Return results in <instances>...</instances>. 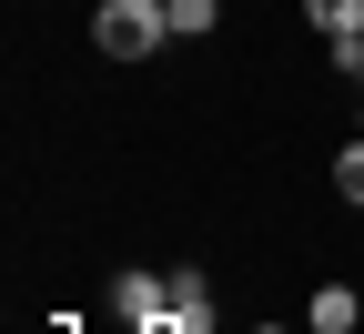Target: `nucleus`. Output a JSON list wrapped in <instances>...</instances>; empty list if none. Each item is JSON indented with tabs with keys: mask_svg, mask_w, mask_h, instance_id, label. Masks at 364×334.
<instances>
[{
	"mask_svg": "<svg viewBox=\"0 0 364 334\" xmlns=\"http://www.w3.org/2000/svg\"><path fill=\"white\" fill-rule=\"evenodd\" d=\"M162 11H172V31H182V41H203V31L223 21V0H162Z\"/></svg>",
	"mask_w": 364,
	"mask_h": 334,
	"instance_id": "6",
	"label": "nucleus"
},
{
	"mask_svg": "<svg viewBox=\"0 0 364 334\" xmlns=\"http://www.w3.org/2000/svg\"><path fill=\"white\" fill-rule=\"evenodd\" d=\"M334 193H344V203H364V132L334 152Z\"/></svg>",
	"mask_w": 364,
	"mask_h": 334,
	"instance_id": "7",
	"label": "nucleus"
},
{
	"mask_svg": "<svg viewBox=\"0 0 364 334\" xmlns=\"http://www.w3.org/2000/svg\"><path fill=\"white\" fill-rule=\"evenodd\" d=\"M91 41H102L112 61H152L172 41V11L162 0H102V11H91Z\"/></svg>",
	"mask_w": 364,
	"mask_h": 334,
	"instance_id": "1",
	"label": "nucleus"
},
{
	"mask_svg": "<svg viewBox=\"0 0 364 334\" xmlns=\"http://www.w3.org/2000/svg\"><path fill=\"white\" fill-rule=\"evenodd\" d=\"M112 324H132V334H142V324H172V273H122L112 283Z\"/></svg>",
	"mask_w": 364,
	"mask_h": 334,
	"instance_id": "2",
	"label": "nucleus"
},
{
	"mask_svg": "<svg viewBox=\"0 0 364 334\" xmlns=\"http://www.w3.org/2000/svg\"><path fill=\"white\" fill-rule=\"evenodd\" d=\"M142 334H182V324H142Z\"/></svg>",
	"mask_w": 364,
	"mask_h": 334,
	"instance_id": "9",
	"label": "nucleus"
},
{
	"mask_svg": "<svg viewBox=\"0 0 364 334\" xmlns=\"http://www.w3.org/2000/svg\"><path fill=\"white\" fill-rule=\"evenodd\" d=\"M172 324H182V334H203V324H213V283H203L193 263L172 273Z\"/></svg>",
	"mask_w": 364,
	"mask_h": 334,
	"instance_id": "4",
	"label": "nucleus"
},
{
	"mask_svg": "<svg viewBox=\"0 0 364 334\" xmlns=\"http://www.w3.org/2000/svg\"><path fill=\"white\" fill-rule=\"evenodd\" d=\"M304 21L324 31L334 51H354V41H364V0H304Z\"/></svg>",
	"mask_w": 364,
	"mask_h": 334,
	"instance_id": "3",
	"label": "nucleus"
},
{
	"mask_svg": "<svg viewBox=\"0 0 364 334\" xmlns=\"http://www.w3.org/2000/svg\"><path fill=\"white\" fill-rule=\"evenodd\" d=\"M334 61H344V81H354V91H364V41H354V51H334Z\"/></svg>",
	"mask_w": 364,
	"mask_h": 334,
	"instance_id": "8",
	"label": "nucleus"
},
{
	"mask_svg": "<svg viewBox=\"0 0 364 334\" xmlns=\"http://www.w3.org/2000/svg\"><path fill=\"white\" fill-rule=\"evenodd\" d=\"M314 334H354V294H344V283L314 294Z\"/></svg>",
	"mask_w": 364,
	"mask_h": 334,
	"instance_id": "5",
	"label": "nucleus"
}]
</instances>
